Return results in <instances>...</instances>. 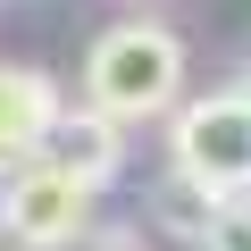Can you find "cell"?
<instances>
[{
  "mask_svg": "<svg viewBox=\"0 0 251 251\" xmlns=\"http://www.w3.org/2000/svg\"><path fill=\"white\" fill-rule=\"evenodd\" d=\"M184 100V42L159 17H126L92 42L84 59V109L117 117V126H151Z\"/></svg>",
  "mask_w": 251,
  "mask_h": 251,
  "instance_id": "cell-1",
  "label": "cell"
},
{
  "mask_svg": "<svg viewBox=\"0 0 251 251\" xmlns=\"http://www.w3.org/2000/svg\"><path fill=\"white\" fill-rule=\"evenodd\" d=\"M168 151H176V176H193L218 201H243L251 193V100L243 92L176 100L168 109Z\"/></svg>",
  "mask_w": 251,
  "mask_h": 251,
  "instance_id": "cell-2",
  "label": "cell"
},
{
  "mask_svg": "<svg viewBox=\"0 0 251 251\" xmlns=\"http://www.w3.org/2000/svg\"><path fill=\"white\" fill-rule=\"evenodd\" d=\"M0 234L25 251H67L92 234V193L59 176L50 159H17V168H0Z\"/></svg>",
  "mask_w": 251,
  "mask_h": 251,
  "instance_id": "cell-3",
  "label": "cell"
},
{
  "mask_svg": "<svg viewBox=\"0 0 251 251\" xmlns=\"http://www.w3.org/2000/svg\"><path fill=\"white\" fill-rule=\"evenodd\" d=\"M34 159H50V168H59V176H75L84 193H100V184L126 168V126H117V117H100V109H59Z\"/></svg>",
  "mask_w": 251,
  "mask_h": 251,
  "instance_id": "cell-4",
  "label": "cell"
},
{
  "mask_svg": "<svg viewBox=\"0 0 251 251\" xmlns=\"http://www.w3.org/2000/svg\"><path fill=\"white\" fill-rule=\"evenodd\" d=\"M59 109H67V92H59L42 67H9V59H0V168L34 159Z\"/></svg>",
  "mask_w": 251,
  "mask_h": 251,
  "instance_id": "cell-5",
  "label": "cell"
},
{
  "mask_svg": "<svg viewBox=\"0 0 251 251\" xmlns=\"http://www.w3.org/2000/svg\"><path fill=\"white\" fill-rule=\"evenodd\" d=\"M209 218H218V193H201L193 176H168L159 184V226H176V234H209Z\"/></svg>",
  "mask_w": 251,
  "mask_h": 251,
  "instance_id": "cell-6",
  "label": "cell"
},
{
  "mask_svg": "<svg viewBox=\"0 0 251 251\" xmlns=\"http://www.w3.org/2000/svg\"><path fill=\"white\" fill-rule=\"evenodd\" d=\"M201 251H251V193H243V201H218V218H209Z\"/></svg>",
  "mask_w": 251,
  "mask_h": 251,
  "instance_id": "cell-7",
  "label": "cell"
},
{
  "mask_svg": "<svg viewBox=\"0 0 251 251\" xmlns=\"http://www.w3.org/2000/svg\"><path fill=\"white\" fill-rule=\"evenodd\" d=\"M234 92H243V100H251V67H243V84H234Z\"/></svg>",
  "mask_w": 251,
  "mask_h": 251,
  "instance_id": "cell-8",
  "label": "cell"
},
{
  "mask_svg": "<svg viewBox=\"0 0 251 251\" xmlns=\"http://www.w3.org/2000/svg\"><path fill=\"white\" fill-rule=\"evenodd\" d=\"M117 251H126V243H117Z\"/></svg>",
  "mask_w": 251,
  "mask_h": 251,
  "instance_id": "cell-9",
  "label": "cell"
}]
</instances>
